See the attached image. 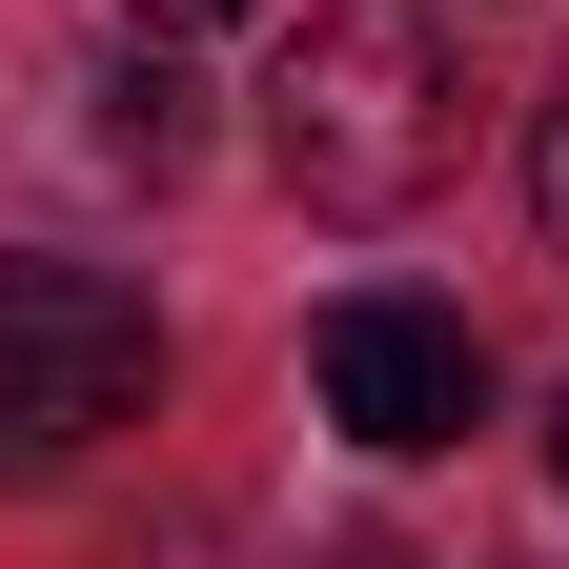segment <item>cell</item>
<instances>
[{
	"label": "cell",
	"instance_id": "cell-3",
	"mask_svg": "<svg viewBox=\"0 0 569 569\" xmlns=\"http://www.w3.org/2000/svg\"><path fill=\"white\" fill-rule=\"evenodd\" d=\"M326 427H346L367 468L468 448V427H488V346H468V306H427V284H346V306H326Z\"/></svg>",
	"mask_w": 569,
	"mask_h": 569
},
{
	"label": "cell",
	"instance_id": "cell-4",
	"mask_svg": "<svg viewBox=\"0 0 569 569\" xmlns=\"http://www.w3.org/2000/svg\"><path fill=\"white\" fill-rule=\"evenodd\" d=\"M102 142H122V163H183V142H203L183 122V61H122V82H102Z\"/></svg>",
	"mask_w": 569,
	"mask_h": 569
},
{
	"label": "cell",
	"instance_id": "cell-1",
	"mask_svg": "<svg viewBox=\"0 0 569 569\" xmlns=\"http://www.w3.org/2000/svg\"><path fill=\"white\" fill-rule=\"evenodd\" d=\"M264 163L326 203V224H407L427 183L468 163V61L427 0H306V41H284L264 82Z\"/></svg>",
	"mask_w": 569,
	"mask_h": 569
},
{
	"label": "cell",
	"instance_id": "cell-2",
	"mask_svg": "<svg viewBox=\"0 0 569 569\" xmlns=\"http://www.w3.org/2000/svg\"><path fill=\"white\" fill-rule=\"evenodd\" d=\"M142 407H163V326H142V284L0 244V488H61V468H82L102 427H142Z\"/></svg>",
	"mask_w": 569,
	"mask_h": 569
},
{
	"label": "cell",
	"instance_id": "cell-5",
	"mask_svg": "<svg viewBox=\"0 0 569 569\" xmlns=\"http://www.w3.org/2000/svg\"><path fill=\"white\" fill-rule=\"evenodd\" d=\"M529 203H549V264H569V102L529 122Z\"/></svg>",
	"mask_w": 569,
	"mask_h": 569
},
{
	"label": "cell",
	"instance_id": "cell-6",
	"mask_svg": "<svg viewBox=\"0 0 569 569\" xmlns=\"http://www.w3.org/2000/svg\"><path fill=\"white\" fill-rule=\"evenodd\" d=\"M183 21H244V0H142V41H183Z\"/></svg>",
	"mask_w": 569,
	"mask_h": 569
},
{
	"label": "cell",
	"instance_id": "cell-7",
	"mask_svg": "<svg viewBox=\"0 0 569 569\" xmlns=\"http://www.w3.org/2000/svg\"><path fill=\"white\" fill-rule=\"evenodd\" d=\"M549 488H569V387H549Z\"/></svg>",
	"mask_w": 569,
	"mask_h": 569
}]
</instances>
